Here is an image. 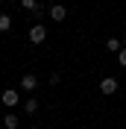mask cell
I'll use <instances>...</instances> for the list:
<instances>
[{"instance_id":"1","label":"cell","mask_w":126,"mask_h":129,"mask_svg":"<svg viewBox=\"0 0 126 129\" xmlns=\"http://www.w3.org/2000/svg\"><path fill=\"white\" fill-rule=\"evenodd\" d=\"M0 103L9 106V109H12V106H18V88H6L3 94H0Z\"/></svg>"},{"instance_id":"2","label":"cell","mask_w":126,"mask_h":129,"mask_svg":"<svg viewBox=\"0 0 126 129\" xmlns=\"http://www.w3.org/2000/svg\"><path fill=\"white\" fill-rule=\"evenodd\" d=\"M35 88H38L35 73H24V76H21V91H35Z\"/></svg>"},{"instance_id":"3","label":"cell","mask_w":126,"mask_h":129,"mask_svg":"<svg viewBox=\"0 0 126 129\" xmlns=\"http://www.w3.org/2000/svg\"><path fill=\"white\" fill-rule=\"evenodd\" d=\"M44 38H47V29H44L41 24H35V26L29 29V41H32V44H41Z\"/></svg>"},{"instance_id":"4","label":"cell","mask_w":126,"mask_h":129,"mask_svg":"<svg viewBox=\"0 0 126 129\" xmlns=\"http://www.w3.org/2000/svg\"><path fill=\"white\" fill-rule=\"evenodd\" d=\"M50 18L59 24V21H65V18H68V9H65L62 3H53V6H50Z\"/></svg>"},{"instance_id":"5","label":"cell","mask_w":126,"mask_h":129,"mask_svg":"<svg viewBox=\"0 0 126 129\" xmlns=\"http://www.w3.org/2000/svg\"><path fill=\"white\" fill-rule=\"evenodd\" d=\"M100 91H103V94H114V91H117V79H111V76H106V79L100 82Z\"/></svg>"},{"instance_id":"6","label":"cell","mask_w":126,"mask_h":129,"mask_svg":"<svg viewBox=\"0 0 126 129\" xmlns=\"http://www.w3.org/2000/svg\"><path fill=\"white\" fill-rule=\"evenodd\" d=\"M18 123H21V120H18V114H15V112H6L3 126H6V129H18Z\"/></svg>"},{"instance_id":"7","label":"cell","mask_w":126,"mask_h":129,"mask_svg":"<svg viewBox=\"0 0 126 129\" xmlns=\"http://www.w3.org/2000/svg\"><path fill=\"white\" fill-rule=\"evenodd\" d=\"M24 112H26V114H35V112H38V100H32V97H29V100L24 103Z\"/></svg>"},{"instance_id":"8","label":"cell","mask_w":126,"mask_h":129,"mask_svg":"<svg viewBox=\"0 0 126 129\" xmlns=\"http://www.w3.org/2000/svg\"><path fill=\"white\" fill-rule=\"evenodd\" d=\"M106 50H109V53H120L123 47H120V41H117V38H109V41H106Z\"/></svg>"},{"instance_id":"9","label":"cell","mask_w":126,"mask_h":129,"mask_svg":"<svg viewBox=\"0 0 126 129\" xmlns=\"http://www.w3.org/2000/svg\"><path fill=\"white\" fill-rule=\"evenodd\" d=\"M9 26H12V18H9V15H0V32H9Z\"/></svg>"},{"instance_id":"10","label":"cell","mask_w":126,"mask_h":129,"mask_svg":"<svg viewBox=\"0 0 126 129\" xmlns=\"http://www.w3.org/2000/svg\"><path fill=\"white\" fill-rule=\"evenodd\" d=\"M21 6H24V9H32V12H38V0H21Z\"/></svg>"},{"instance_id":"11","label":"cell","mask_w":126,"mask_h":129,"mask_svg":"<svg viewBox=\"0 0 126 129\" xmlns=\"http://www.w3.org/2000/svg\"><path fill=\"white\" fill-rule=\"evenodd\" d=\"M117 64H120V68H126V47L117 53Z\"/></svg>"},{"instance_id":"12","label":"cell","mask_w":126,"mask_h":129,"mask_svg":"<svg viewBox=\"0 0 126 129\" xmlns=\"http://www.w3.org/2000/svg\"><path fill=\"white\" fill-rule=\"evenodd\" d=\"M59 79H62V76H59V73L53 71V73H50V79H47V82H50V85H59Z\"/></svg>"},{"instance_id":"13","label":"cell","mask_w":126,"mask_h":129,"mask_svg":"<svg viewBox=\"0 0 126 129\" xmlns=\"http://www.w3.org/2000/svg\"><path fill=\"white\" fill-rule=\"evenodd\" d=\"M123 47H126V35H123Z\"/></svg>"},{"instance_id":"14","label":"cell","mask_w":126,"mask_h":129,"mask_svg":"<svg viewBox=\"0 0 126 129\" xmlns=\"http://www.w3.org/2000/svg\"><path fill=\"white\" fill-rule=\"evenodd\" d=\"M0 129H6V126H0Z\"/></svg>"},{"instance_id":"15","label":"cell","mask_w":126,"mask_h":129,"mask_svg":"<svg viewBox=\"0 0 126 129\" xmlns=\"http://www.w3.org/2000/svg\"><path fill=\"white\" fill-rule=\"evenodd\" d=\"M0 3H3V0H0Z\"/></svg>"}]
</instances>
